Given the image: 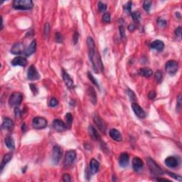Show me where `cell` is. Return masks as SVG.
<instances>
[{
	"instance_id": "27",
	"label": "cell",
	"mask_w": 182,
	"mask_h": 182,
	"mask_svg": "<svg viewBox=\"0 0 182 182\" xmlns=\"http://www.w3.org/2000/svg\"><path fill=\"white\" fill-rule=\"evenodd\" d=\"M88 95L91 97V100L92 101V103L93 104H95L96 102H97V97H96V93L95 90L93 89L92 87H89L88 90Z\"/></svg>"
},
{
	"instance_id": "12",
	"label": "cell",
	"mask_w": 182,
	"mask_h": 182,
	"mask_svg": "<svg viewBox=\"0 0 182 182\" xmlns=\"http://www.w3.org/2000/svg\"><path fill=\"white\" fill-rule=\"evenodd\" d=\"M10 52L14 55H19L21 54L23 52H25L24 44L21 42L17 43V44H14L12 46V48H11Z\"/></svg>"
},
{
	"instance_id": "43",
	"label": "cell",
	"mask_w": 182,
	"mask_h": 182,
	"mask_svg": "<svg viewBox=\"0 0 182 182\" xmlns=\"http://www.w3.org/2000/svg\"><path fill=\"white\" fill-rule=\"evenodd\" d=\"M14 114H15V117L17 118H20V116L21 115V113L20 109L18 107H16L15 109H14Z\"/></svg>"
},
{
	"instance_id": "7",
	"label": "cell",
	"mask_w": 182,
	"mask_h": 182,
	"mask_svg": "<svg viewBox=\"0 0 182 182\" xmlns=\"http://www.w3.org/2000/svg\"><path fill=\"white\" fill-rule=\"evenodd\" d=\"M62 157V151L59 146H54L52 152V162L55 165L59 163Z\"/></svg>"
},
{
	"instance_id": "24",
	"label": "cell",
	"mask_w": 182,
	"mask_h": 182,
	"mask_svg": "<svg viewBox=\"0 0 182 182\" xmlns=\"http://www.w3.org/2000/svg\"><path fill=\"white\" fill-rule=\"evenodd\" d=\"M139 73L142 76L149 78V77H151L153 75V71L150 69H148V68H142V69H140Z\"/></svg>"
},
{
	"instance_id": "9",
	"label": "cell",
	"mask_w": 182,
	"mask_h": 182,
	"mask_svg": "<svg viewBox=\"0 0 182 182\" xmlns=\"http://www.w3.org/2000/svg\"><path fill=\"white\" fill-rule=\"evenodd\" d=\"M93 121H94L95 124L97 126L99 130L103 133H105L106 131V125L105 123L104 120L99 116L97 114H95L93 116Z\"/></svg>"
},
{
	"instance_id": "35",
	"label": "cell",
	"mask_w": 182,
	"mask_h": 182,
	"mask_svg": "<svg viewBox=\"0 0 182 182\" xmlns=\"http://www.w3.org/2000/svg\"><path fill=\"white\" fill-rule=\"evenodd\" d=\"M157 25L159 27L164 28L165 27L166 25H167V21L164 20L163 19L159 18L157 19Z\"/></svg>"
},
{
	"instance_id": "2",
	"label": "cell",
	"mask_w": 182,
	"mask_h": 182,
	"mask_svg": "<svg viewBox=\"0 0 182 182\" xmlns=\"http://www.w3.org/2000/svg\"><path fill=\"white\" fill-rule=\"evenodd\" d=\"M13 7L17 10H29L33 8V2L31 0H14Z\"/></svg>"
},
{
	"instance_id": "10",
	"label": "cell",
	"mask_w": 182,
	"mask_h": 182,
	"mask_svg": "<svg viewBox=\"0 0 182 182\" xmlns=\"http://www.w3.org/2000/svg\"><path fill=\"white\" fill-rule=\"evenodd\" d=\"M53 127H54V130H56L57 132H64L67 130V125L59 119L54 120L53 122Z\"/></svg>"
},
{
	"instance_id": "52",
	"label": "cell",
	"mask_w": 182,
	"mask_h": 182,
	"mask_svg": "<svg viewBox=\"0 0 182 182\" xmlns=\"http://www.w3.org/2000/svg\"><path fill=\"white\" fill-rule=\"evenodd\" d=\"M25 128H26V125H25V124H23V125H22L21 129H22V130H23L24 132L26 131V130H25Z\"/></svg>"
},
{
	"instance_id": "6",
	"label": "cell",
	"mask_w": 182,
	"mask_h": 182,
	"mask_svg": "<svg viewBox=\"0 0 182 182\" xmlns=\"http://www.w3.org/2000/svg\"><path fill=\"white\" fill-rule=\"evenodd\" d=\"M76 157V152L74 150H69L66 152L64 159L65 167H69L72 165Z\"/></svg>"
},
{
	"instance_id": "15",
	"label": "cell",
	"mask_w": 182,
	"mask_h": 182,
	"mask_svg": "<svg viewBox=\"0 0 182 182\" xmlns=\"http://www.w3.org/2000/svg\"><path fill=\"white\" fill-rule=\"evenodd\" d=\"M109 136L112 140L117 142H121L122 140V137L121 133L116 129H111L109 132Z\"/></svg>"
},
{
	"instance_id": "42",
	"label": "cell",
	"mask_w": 182,
	"mask_h": 182,
	"mask_svg": "<svg viewBox=\"0 0 182 182\" xmlns=\"http://www.w3.org/2000/svg\"><path fill=\"white\" fill-rule=\"evenodd\" d=\"M63 181L65 182H69L71 181V176L69 174H64L63 175V178H62Z\"/></svg>"
},
{
	"instance_id": "39",
	"label": "cell",
	"mask_w": 182,
	"mask_h": 182,
	"mask_svg": "<svg viewBox=\"0 0 182 182\" xmlns=\"http://www.w3.org/2000/svg\"><path fill=\"white\" fill-rule=\"evenodd\" d=\"M57 105H58V100H56V98H54V97L51 98V100H50V103H49L50 107H56Z\"/></svg>"
},
{
	"instance_id": "44",
	"label": "cell",
	"mask_w": 182,
	"mask_h": 182,
	"mask_svg": "<svg viewBox=\"0 0 182 182\" xmlns=\"http://www.w3.org/2000/svg\"><path fill=\"white\" fill-rule=\"evenodd\" d=\"M181 95H179L178 97H177V109H180L181 107Z\"/></svg>"
},
{
	"instance_id": "47",
	"label": "cell",
	"mask_w": 182,
	"mask_h": 182,
	"mask_svg": "<svg viewBox=\"0 0 182 182\" xmlns=\"http://www.w3.org/2000/svg\"><path fill=\"white\" fill-rule=\"evenodd\" d=\"M50 30V26L48 23L46 24L45 25V28H44V34L45 35H48V32Z\"/></svg>"
},
{
	"instance_id": "48",
	"label": "cell",
	"mask_w": 182,
	"mask_h": 182,
	"mask_svg": "<svg viewBox=\"0 0 182 182\" xmlns=\"http://www.w3.org/2000/svg\"><path fill=\"white\" fill-rule=\"evenodd\" d=\"M175 34H176V35H177V36H179V37L181 36V26H179V27L177 28V29H176Z\"/></svg>"
},
{
	"instance_id": "17",
	"label": "cell",
	"mask_w": 182,
	"mask_h": 182,
	"mask_svg": "<svg viewBox=\"0 0 182 182\" xmlns=\"http://www.w3.org/2000/svg\"><path fill=\"white\" fill-rule=\"evenodd\" d=\"M100 164L96 159H92L90 162V172L92 174H95L99 171Z\"/></svg>"
},
{
	"instance_id": "23",
	"label": "cell",
	"mask_w": 182,
	"mask_h": 182,
	"mask_svg": "<svg viewBox=\"0 0 182 182\" xmlns=\"http://www.w3.org/2000/svg\"><path fill=\"white\" fill-rule=\"evenodd\" d=\"M13 127H14V122H13L10 118H6L5 119L3 120L2 125H1V128L3 129L9 130H11V129H12Z\"/></svg>"
},
{
	"instance_id": "29",
	"label": "cell",
	"mask_w": 182,
	"mask_h": 182,
	"mask_svg": "<svg viewBox=\"0 0 182 182\" xmlns=\"http://www.w3.org/2000/svg\"><path fill=\"white\" fill-rule=\"evenodd\" d=\"M66 123H67V128H70L71 126L72 125V122H73V116H72L71 113L70 112H68L66 115Z\"/></svg>"
},
{
	"instance_id": "16",
	"label": "cell",
	"mask_w": 182,
	"mask_h": 182,
	"mask_svg": "<svg viewBox=\"0 0 182 182\" xmlns=\"http://www.w3.org/2000/svg\"><path fill=\"white\" fill-rule=\"evenodd\" d=\"M62 77H63V79L65 83L67 85V87L69 88H73L74 84L73 81L72 80V78H71L70 75H69L64 70H62Z\"/></svg>"
},
{
	"instance_id": "30",
	"label": "cell",
	"mask_w": 182,
	"mask_h": 182,
	"mask_svg": "<svg viewBox=\"0 0 182 182\" xmlns=\"http://www.w3.org/2000/svg\"><path fill=\"white\" fill-rule=\"evenodd\" d=\"M132 1H128L126 4L123 6V9L125 12L127 13H130L131 14V10H132Z\"/></svg>"
},
{
	"instance_id": "28",
	"label": "cell",
	"mask_w": 182,
	"mask_h": 182,
	"mask_svg": "<svg viewBox=\"0 0 182 182\" xmlns=\"http://www.w3.org/2000/svg\"><path fill=\"white\" fill-rule=\"evenodd\" d=\"M131 15L134 21L138 23V22L140 21V19H141V14H140V11H134V12H132Z\"/></svg>"
},
{
	"instance_id": "11",
	"label": "cell",
	"mask_w": 182,
	"mask_h": 182,
	"mask_svg": "<svg viewBox=\"0 0 182 182\" xmlns=\"http://www.w3.org/2000/svg\"><path fill=\"white\" fill-rule=\"evenodd\" d=\"M132 107L133 111L135 113V115H137L138 118H144L146 117V113L144 111V109L142 108L140 105H139L137 103H132Z\"/></svg>"
},
{
	"instance_id": "14",
	"label": "cell",
	"mask_w": 182,
	"mask_h": 182,
	"mask_svg": "<svg viewBox=\"0 0 182 182\" xmlns=\"http://www.w3.org/2000/svg\"><path fill=\"white\" fill-rule=\"evenodd\" d=\"M143 164L142 160L139 157H134L132 160V167L133 169L135 171L138 172V171H141L142 169L143 168Z\"/></svg>"
},
{
	"instance_id": "46",
	"label": "cell",
	"mask_w": 182,
	"mask_h": 182,
	"mask_svg": "<svg viewBox=\"0 0 182 182\" xmlns=\"http://www.w3.org/2000/svg\"><path fill=\"white\" fill-rule=\"evenodd\" d=\"M156 93H155V91H151L150 93H149V98L151 99V100H154V99L156 97Z\"/></svg>"
},
{
	"instance_id": "36",
	"label": "cell",
	"mask_w": 182,
	"mask_h": 182,
	"mask_svg": "<svg viewBox=\"0 0 182 182\" xmlns=\"http://www.w3.org/2000/svg\"><path fill=\"white\" fill-rule=\"evenodd\" d=\"M167 174H168L169 176H171V177H173L174 179H177V181H182V178H181V177L180 175H177V174H174V173H171V172H169V171L167 172Z\"/></svg>"
},
{
	"instance_id": "37",
	"label": "cell",
	"mask_w": 182,
	"mask_h": 182,
	"mask_svg": "<svg viewBox=\"0 0 182 182\" xmlns=\"http://www.w3.org/2000/svg\"><path fill=\"white\" fill-rule=\"evenodd\" d=\"M88 78H90V80H91L92 82H93V83L94 84V85H95V86H97V88H99V85H98V83H97V80H95V78L94 77H93V75H91V73H89V72H88Z\"/></svg>"
},
{
	"instance_id": "50",
	"label": "cell",
	"mask_w": 182,
	"mask_h": 182,
	"mask_svg": "<svg viewBox=\"0 0 182 182\" xmlns=\"http://www.w3.org/2000/svg\"><path fill=\"white\" fill-rule=\"evenodd\" d=\"M135 26H134V24H130L128 26V29L130 32H134V31L135 30Z\"/></svg>"
},
{
	"instance_id": "18",
	"label": "cell",
	"mask_w": 182,
	"mask_h": 182,
	"mask_svg": "<svg viewBox=\"0 0 182 182\" xmlns=\"http://www.w3.org/2000/svg\"><path fill=\"white\" fill-rule=\"evenodd\" d=\"M11 64L13 66H25L27 63V60L25 58L21 57V56H17L15 57L11 62Z\"/></svg>"
},
{
	"instance_id": "22",
	"label": "cell",
	"mask_w": 182,
	"mask_h": 182,
	"mask_svg": "<svg viewBox=\"0 0 182 182\" xmlns=\"http://www.w3.org/2000/svg\"><path fill=\"white\" fill-rule=\"evenodd\" d=\"M88 132H89L90 137L91 139H93V140H95V141H98L100 140V135H99L98 132H97V130H95V128L93 126H89L88 128Z\"/></svg>"
},
{
	"instance_id": "40",
	"label": "cell",
	"mask_w": 182,
	"mask_h": 182,
	"mask_svg": "<svg viewBox=\"0 0 182 182\" xmlns=\"http://www.w3.org/2000/svg\"><path fill=\"white\" fill-rule=\"evenodd\" d=\"M79 34H78V32H75L73 34V44H76L77 43H78V39H79Z\"/></svg>"
},
{
	"instance_id": "21",
	"label": "cell",
	"mask_w": 182,
	"mask_h": 182,
	"mask_svg": "<svg viewBox=\"0 0 182 182\" xmlns=\"http://www.w3.org/2000/svg\"><path fill=\"white\" fill-rule=\"evenodd\" d=\"M151 47L152 49H154L158 51H162L164 48V44L163 41H160V40H156L152 43Z\"/></svg>"
},
{
	"instance_id": "34",
	"label": "cell",
	"mask_w": 182,
	"mask_h": 182,
	"mask_svg": "<svg viewBox=\"0 0 182 182\" xmlns=\"http://www.w3.org/2000/svg\"><path fill=\"white\" fill-rule=\"evenodd\" d=\"M111 20L110 14L109 13H105L103 16V21L105 23H109Z\"/></svg>"
},
{
	"instance_id": "20",
	"label": "cell",
	"mask_w": 182,
	"mask_h": 182,
	"mask_svg": "<svg viewBox=\"0 0 182 182\" xmlns=\"http://www.w3.org/2000/svg\"><path fill=\"white\" fill-rule=\"evenodd\" d=\"M36 49V40H33L30 45L25 50V55L26 56H30L31 55L34 54Z\"/></svg>"
},
{
	"instance_id": "1",
	"label": "cell",
	"mask_w": 182,
	"mask_h": 182,
	"mask_svg": "<svg viewBox=\"0 0 182 182\" xmlns=\"http://www.w3.org/2000/svg\"><path fill=\"white\" fill-rule=\"evenodd\" d=\"M146 163H147L149 171H150L151 174L152 175L156 176V177H159V176L163 175L164 171L162 169L153 159H151V158H148L146 159Z\"/></svg>"
},
{
	"instance_id": "41",
	"label": "cell",
	"mask_w": 182,
	"mask_h": 182,
	"mask_svg": "<svg viewBox=\"0 0 182 182\" xmlns=\"http://www.w3.org/2000/svg\"><path fill=\"white\" fill-rule=\"evenodd\" d=\"M55 38H56V42L58 43H61L63 41V37H62L61 34L60 33H56L55 35Z\"/></svg>"
},
{
	"instance_id": "13",
	"label": "cell",
	"mask_w": 182,
	"mask_h": 182,
	"mask_svg": "<svg viewBox=\"0 0 182 182\" xmlns=\"http://www.w3.org/2000/svg\"><path fill=\"white\" fill-rule=\"evenodd\" d=\"M166 166L169 168H175L179 165L178 159L174 156H168L164 161Z\"/></svg>"
},
{
	"instance_id": "33",
	"label": "cell",
	"mask_w": 182,
	"mask_h": 182,
	"mask_svg": "<svg viewBox=\"0 0 182 182\" xmlns=\"http://www.w3.org/2000/svg\"><path fill=\"white\" fill-rule=\"evenodd\" d=\"M97 7H98V10L100 12H104L107 9V5L103 2H101V1H99L98 2Z\"/></svg>"
},
{
	"instance_id": "26",
	"label": "cell",
	"mask_w": 182,
	"mask_h": 182,
	"mask_svg": "<svg viewBox=\"0 0 182 182\" xmlns=\"http://www.w3.org/2000/svg\"><path fill=\"white\" fill-rule=\"evenodd\" d=\"M12 156H13L12 153H7L4 155L1 163V170H2L4 166L8 163L10 160H11V158H12Z\"/></svg>"
},
{
	"instance_id": "25",
	"label": "cell",
	"mask_w": 182,
	"mask_h": 182,
	"mask_svg": "<svg viewBox=\"0 0 182 182\" xmlns=\"http://www.w3.org/2000/svg\"><path fill=\"white\" fill-rule=\"evenodd\" d=\"M4 142H5L6 146H7L9 149H11V150H14V148H15V142H14V140L12 137H10V136H8V137H7L5 138Z\"/></svg>"
},
{
	"instance_id": "4",
	"label": "cell",
	"mask_w": 182,
	"mask_h": 182,
	"mask_svg": "<svg viewBox=\"0 0 182 182\" xmlns=\"http://www.w3.org/2000/svg\"><path fill=\"white\" fill-rule=\"evenodd\" d=\"M165 69L169 75H175L176 73L178 71L179 69V64L178 62L174 60H170L169 61L167 62L166 63Z\"/></svg>"
},
{
	"instance_id": "19",
	"label": "cell",
	"mask_w": 182,
	"mask_h": 182,
	"mask_svg": "<svg viewBox=\"0 0 182 182\" xmlns=\"http://www.w3.org/2000/svg\"><path fill=\"white\" fill-rule=\"evenodd\" d=\"M129 161H130V157L129 155L125 152L122 153L120 155L119 158V164L120 167H128L129 164Z\"/></svg>"
},
{
	"instance_id": "49",
	"label": "cell",
	"mask_w": 182,
	"mask_h": 182,
	"mask_svg": "<svg viewBox=\"0 0 182 182\" xmlns=\"http://www.w3.org/2000/svg\"><path fill=\"white\" fill-rule=\"evenodd\" d=\"M120 33L121 36L122 37L125 36V29H124L123 26H120Z\"/></svg>"
},
{
	"instance_id": "51",
	"label": "cell",
	"mask_w": 182,
	"mask_h": 182,
	"mask_svg": "<svg viewBox=\"0 0 182 182\" xmlns=\"http://www.w3.org/2000/svg\"><path fill=\"white\" fill-rule=\"evenodd\" d=\"M157 180L158 181H169V180H167V179H157Z\"/></svg>"
},
{
	"instance_id": "32",
	"label": "cell",
	"mask_w": 182,
	"mask_h": 182,
	"mask_svg": "<svg viewBox=\"0 0 182 182\" xmlns=\"http://www.w3.org/2000/svg\"><path fill=\"white\" fill-rule=\"evenodd\" d=\"M155 79H156V82L158 83H160L162 81V79H163V75H162V72L159 71H157L155 73Z\"/></svg>"
},
{
	"instance_id": "38",
	"label": "cell",
	"mask_w": 182,
	"mask_h": 182,
	"mask_svg": "<svg viewBox=\"0 0 182 182\" xmlns=\"http://www.w3.org/2000/svg\"><path fill=\"white\" fill-rule=\"evenodd\" d=\"M128 95L129 97H130V100H132V101H134V100H136L135 94H134V92L131 91V90H129L128 91Z\"/></svg>"
},
{
	"instance_id": "45",
	"label": "cell",
	"mask_w": 182,
	"mask_h": 182,
	"mask_svg": "<svg viewBox=\"0 0 182 182\" xmlns=\"http://www.w3.org/2000/svg\"><path fill=\"white\" fill-rule=\"evenodd\" d=\"M30 88L32 90V91L33 92V93L34 94H36L38 93V88H36V85H34V84H31L30 85Z\"/></svg>"
},
{
	"instance_id": "3",
	"label": "cell",
	"mask_w": 182,
	"mask_h": 182,
	"mask_svg": "<svg viewBox=\"0 0 182 182\" xmlns=\"http://www.w3.org/2000/svg\"><path fill=\"white\" fill-rule=\"evenodd\" d=\"M23 100V95L21 93H14L11 95L9 100V104L11 107L18 106Z\"/></svg>"
},
{
	"instance_id": "8",
	"label": "cell",
	"mask_w": 182,
	"mask_h": 182,
	"mask_svg": "<svg viewBox=\"0 0 182 182\" xmlns=\"http://www.w3.org/2000/svg\"><path fill=\"white\" fill-rule=\"evenodd\" d=\"M27 78L29 81H37L40 78V74L34 65H32L28 70Z\"/></svg>"
},
{
	"instance_id": "5",
	"label": "cell",
	"mask_w": 182,
	"mask_h": 182,
	"mask_svg": "<svg viewBox=\"0 0 182 182\" xmlns=\"http://www.w3.org/2000/svg\"><path fill=\"white\" fill-rule=\"evenodd\" d=\"M47 120L44 118L42 117H36L33 119L32 121V125L36 130H41L46 128L47 126Z\"/></svg>"
},
{
	"instance_id": "31",
	"label": "cell",
	"mask_w": 182,
	"mask_h": 182,
	"mask_svg": "<svg viewBox=\"0 0 182 182\" xmlns=\"http://www.w3.org/2000/svg\"><path fill=\"white\" fill-rule=\"evenodd\" d=\"M151 5H152V1H149V0H146L143 3V8L146 11L149 12V9H150Z\"/></svg>"
}]
</instances>
